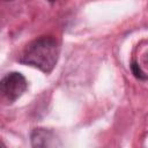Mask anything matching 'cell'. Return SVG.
Returning <instances> with one entry per match:
<instances>
[{
    "label": "cell",
    "mask_w": 148,
    "mask_h": 148,
    "mask_svg": "<svg viewBox=\"0 0 148 148\" xmlns=\"http://www.w3.org/2000/svg\"><path fill=\"white\" fill-rule=\"evenodd\" d=\"M59 57V44L51 36H43L32 40L20 57V62L37 67L44 73H50Z\"/></svg>",
    "instance_id": "cell-1"
},
{
    "label": "cell",
    "mask_w": 148,
    "mask_h": 148,
    "mask_svg": "<svg viewBox=\"0 0 148 148\" xmlns=\"http://www.w3.org/2000/svg\"><path fill=\"white\" fill-rule=\"evenodd\" d=\"M28 82L25 77L18 72H10L5 75L0 82V90L2 96L9 102H15L27 90Z\"/></svg>",
    "instance_id": "cell-2"
},
{
    "label": "cell",
    "mask_w": 148,
    "mask_h": 148,
    "mask_svg": "<svg viewBox=\"0 0 148 148\" xmlns=\"http://www.w3.org/2000/svg\"><path fill=\"white\" fill-rule=\"evenodd\" d=\"M32 148H62V143L58 134L49 128H35L30 134Z\"/></svg>",
    "instance_id": "cell-3"
},
{
    "label": "cell",
    "mask_w": 148,
    "mask_h": 148,
    "mask_svg": "<svg viewBox=\"0 0 148 148\" xmlns=\"http://www.w3.org/2000/svg\"><path fill=\"white\" fill-rule=\"evenodd\" d=\"M1 148H6V146H5V143H3V142L1 143Z\"/></svg>",
    "instance_id": "cell-4"
}]
</instances>
